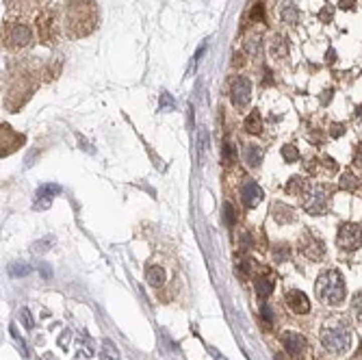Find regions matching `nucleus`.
Here are the masks:
<instances>
[{
  "instance_id": "nucleus-21",
  "label": "nucleus",
  "mask_w": 362,
  "mask_h": 360,
  "mask_svg": "<svg viewBox=\"0 0 362 360\" xmlns=\"http://www.w3.org/2000/svg\"><path fill=\"white\" fill-rule=\"evenodd\" d=\"M245 130L252 135H258L263 130V117H261V111H252V113L245 117Z\"/></svg>"
},
{
  "instance_id": "nucleus-41",
  "label": "nucleus",
  "mask_w": 362,
  "mask_h": 360,
  "mask_svg": "<svg viewBox=\"0 0 362 360\" xmlns=\"http://www.w3.org/2000/svg\"><path fill=\"white\" fill-rule=\"evenodd\" d=\"M330 94H332V92H325V96L321 98V102H323V105H327V100H330Z\"/></svg>"
},
{
  "instance_id": "nucleus-2",
  "label": "nucleus",
  "mask_w": 362,
  "mask_h": 360,
  "mask_svg": "<svg viewBox=\"0 0 362 360\" xmlns=\"http://www.w3.org/2000/svg\"><path fill=\"white\" fill-rule=\"evenodd\" d=\"M67 26L74 37H85L95 29L93 0H67Z\"/></svg>"
},
{
  "instance_id": "nucleus-29",
  "label": "nucleus",
  "mask_w": 362,
  "mask_h": 360,
  "mask_svg": "<svg viewBox=\"0 0 362 360\" xmlns=\"http://www.w3.org/2000/svg\"><path fill=\"white\" fill-rule=\"evenodd\" d=\"M159 107H161V111H174V109H176V102H174V98H172V96H169L167 92H161Z\"/></svg>"
},
{
  "instance_id": "nucleus-1",
  "label": "nucleus",
  "mask_w": 362,
  "mask_h": 360,
  "mask_svg": "<svg viewBox=\"0 0 362 360\" xmlns=\"http://www.w3.org/2000/svg\"><path fill=\"white\" fill-rule=\"evenodd\" d=\"M321 345L332 354H345L351 345V325L345 317H327L321 325Z\"/></svg>"
},
{
  "instance_id": "nucleus-39",
  "label": "nucleus",
  "mask_w": 362,
  "mask_h": 360,
  "mask_svg": "<svg viewBox=\"0 0 362 360\" xmlns=\"http://www.w3.org/2000/svg\"><path fill=\"white\" fill-rule=\"evenodd\" d=\"M210 356H213L215 360H226V358H223V356L219 354V351H217V349H213V347H210Z\"/></svg>"
},
{
  "instance_id": "nucleus-22",
  "label": "nucleus",
  "mask_w": 362,
  "mask_h": 360,
  "mask_svg": "<svg viewBox=\"0 0 362 360\" xmlns=\"http://www.w3.org/2000/svg\"><path fill=\"white\" fill-rule=\"evenodd\" d=\"M358 185H360V183H358V178L353 176L351 171H345V174L340 176V185H338V187H340L343 191H356V189H358Z\"/></svg>"
},
{
  "instance_id": "nucleus-42",
  "label": "nucleus",
  "mask_w": 362,
  "mask_h": 360,
  "mask_svg": "<svg viewBox=\"0 0 362 360\" xmlns=\"http://www.w3.org/2000/svg\"><path fill=\"white\" fill-rule=\"evenodd\" d=\"M356 356H358V358H362V343H360V349L356 351Z\"/></svg>"
},
{
  "instance_id": "nucleus-38",
  "label": "nucleus",
  "mask_w": 362,
  "mask_h": 360,
  "mask_svg": "<svg viewBox=\"0 0 362 360\" xmlns=\"http://www.w3.org/2000/svg\"><path fill=\"white\" fill-rule=\"evenodd\" d=\"M330 11H332V9H330V7H327V9H323V11L319 13V18L323 20V22H330Z\"/></svg>"
},
{
  "instance_id": "nucleus-28",
  "label": "nucleus",
  "mask_w": 362,
  "mask_h": 360,
  "mask_svg": "<svg viewBox=\"0 0 362 360\" xmlns=\"http://www.w3.org/2000/svg\"><path fill=\"white\" fill-rule=\"evenodd\" d=\"M234 158H236V148H234V143H232V141H226V143H223V161H226V163H234Z\"/></svg>"
},
{
  "instance_id": "nucleus-34",
  "label": "nucleus",
  "mask_w": 362,
  "mask_h": 360,
  "mask_svg": "<svg viewBox=\"0 0 362 360\" xmlns=\"http://www.w3.org/2000/svg\"><path fill=\"white\" fill-rule=\"evenodd\" d=\"M330 135L332 137H343L345 135V126H343V124H332V126H330Z\"/></svg>"
},
{
  "instance_id": "nucleus-37",
  "label": "nucleus",
  "mask_w": 362,
  "mask_h": 360,
  "mask_svg": "<svg viewBox=\"0 0 362 360\" xmlns=\"http://www.w3.org/2000/svg\"><path fill=\"white\" fill-rule=\"evenodd\" d=\"M338 7H340V9H345V11H349V9L356 7V0H340Z\"/></svg>"
},
{
  "instance_id": "nucleus-26",
  "label": "nucleus",
  "mask_w": 362,
  "mask_h": 360,
  "mask_svg": "<svg viewBox=\"0 0 362 360\" xmlns=\"http://www.w3.org/2000/svg\"><path fill=\"white\" fill-rule=\"evenodd\" d=\"M282 158L286 163H295L299 158V150L295 145H282Z\"/></svg>"
},
{
  "instance_id": "nucleus-33",
  "label": "nucleus",
  "mask_w": 362,
  "mask_h": 360,
  "mask_svg": "<svg viewBox=\"0 0 362 360\" xmlns=\"http://www.w3.org/2000/svg\"><path fill=\"white\" fill-rule=\"evenodd\" d=\"M353 165H356L358 171H362V145H356V152H353Z\"/></svg>"
},
{
  "instance_id": "nucleus-14",
  "label": "nucleus",
  "mask_w": 362,
  "mask_h": 360,
  "mask_svg": "<svg viewBox=\"0 0 362 360\" xmlns=\"http://www.w3.org/2000/svg\"><path fill=\"white\" fill-rule=\"evenodd\" d=\"M18 143H24V135L13 133L11 126L3 124V156H5V154H11V152L18 148Z\"/></svg>"
},
{
  "instance_id": "nucleus-31",
  "label": "nucleus",
  "mask_w": 362,
  "mask_h": 360,
  "mask_svg": "<svg viewBox=\"0 0 362 360\" xmlns=\"http://www.w3.org/2000/svg\"><path fill=\"white\" fill-rule=\"evenodd\" d=\"M245 46H248V52L250 54H261V48H263V41H261V37H252L250 41H245Z\"/></svg>"
},
{
  "instance_id": "nucleus-18",
  "label": "nucleus",
  "mask_w": 362,
  "mask_h": 360,
  "mask_svg": "<svg viewBox=\"0 0 362 360\" xmlns=\"http://www.w3.org/2000/svg\"><path fill=\"white\" fill-rule=\"evenodd\" d=\"M254 289H256V295L261 297V300H267L273 291V282L267 278V276H256L254 280Z\"/></svg>"
},
{
  "instance_id": "nucleus-5",
  "label": "nucleus",
  "mask_w": 362,
  "mask_h": 360,
  "mask_svg": "<svg viewBox=\"0 0 362 360\" xmlns=\"http://www.w3.org/2000/svg\"><path fill=\"white\" fill-rule=\"evenodd\" d=\"M336 243H338L340 250H345V252L358 250L362 245V224H356V221H347V224H343L338 228Z\"/></svg>"
},
{
  "instance_id": "nucleus-24",
  "label": "nucleus",
  "mask_w": 362,
  "mask_h": 360,
  "mask_svg": "<svg viewBox=\"0 0 362 360\" xmlns=\"http://www.w3.org/2000/svg\"><path fill=\"white\" fill-rule=\"evenodd\" d=\"M9 274L13 278H22V276H29L31 274V267L26 265V262H16V265L9 267Z\"/></svg>"
},
{
  "instance_id": "nucleus-15",
  "label": "nucleus",
  "mask_w": 362,
  "mask_h": 360,
  "mask_svg": "<svg viewBox=\"0 0 362 360\" xmlns=\"http://www.w3.org/2000/svg\"><path fill=\"white\" fill-rule=\"evenodd\" d=\"M280 18L284 20L286 24H299V7L295 5V0H284L280 5Z\"/></svg>"
},
{
  "instance_id": "nucleus-12",
  "label": "nucleus",
  "mask_w": 362,
  "mask_h": 360,
  "mask_svg": "<svg viewBox=\"0 0 362 360\" xmlns=\"http://www.w3.org/2000/svg\"><path fill=\"white\" fill-rule=\"evenodd\" d=\"M286 304H289V308L295 315L310 313V302H308V295H306L304 291H297V289L289 291V293H286Z\"/></svg>"
},
{
  "instance_id": "nucleus-16",
  "label": "nucleus",
  "mask_w": 362,
  "mask_h": 360,
  "mask_svg": "<svg viewBox=\"0 0 362 360\" xmlns=\"http://www.w3.org/2000/svg\"><path fill=\"white\" fill-rule=\"evenodd\" d=\"M271 215H273V219H276L278 224H293V221H295L293 209H291V206H286V204H282V202H276L271 206Z\"/></svg>"
},
{
  "instance_id": "nucleus-30",
  "label": "nucleus",
  "mask_w": 362,
  "mask_h": 360,
  "mask_svg": "<svg viewBox=\"0 0 362 360\" xmlns=\"http://www.w3.org/2000/svg\"><path fill=\"white\" fill-rule=\"evenodd\" d=\"M223 219H226V226H234V221H236V215H234V206H232L230 202L223 204Z\"/></svg>"
},
{
  "instance_id": "nucleus-13",
  "label": "nucleus",
  "mask_w": 362,
  "mask_h": 360,
  "mask_svg": "<svg viewBox=\"0 0 362 360\" xmlns=\"http://www.w3.org/2000/svg\"><path fill=\"white\" fill-rule=\"evenodd\" d=\"M37 31H39V37H42L44 41H48V44L54 39V35H57V26H54L52 11H46V13H42V16L37 18Z\"/></svg>"
},
{
  "instance_id": "nucleus-3",
  "label": "nucleus",
  "mask_w": 362,
  "mask_h": 360,
  "mask_svg": "<svg viewBox=\"0 0 362 360\" xmlns=\"http://www.w3.org/2000/svg\"><path fill=\"white\" fill-rule=\"evenodd\" d=\"M315 293L317 297L327 306H340L347 297V289H345V280L340 272L336 269H327L317 278L315 285Z\"/></svg>"
},
{
  "instance_id": "nucleus-7",
  "label": "nucleus",
  "mask_w": 362,
  "mask_h": 360,
  "mask_svg": "<svg viewBox=\"0 0 362 360\" xmlns=\"http://www.w3.org/2000/svg\"><path fill=\"white\" fill-rule=\"evenodd\" d=\"M230 98L236 109H245L252 98V82L245 76H236L230 85Z\"/></svg>"
},
{
  "instance_id": "nucleus-23",
  "label": "nucleus",
  "mask_w": 362,
  "mask_h": 360,
  "mask_svg": "<svg viewBox=\"0 0 362 360\" xmlns=\"http://www.w3.org/2000/svg\"><path fill=\"white\" fill-rule=\"evenodd\" d=\"M351 313L356 317V321L362 323V291L353 293V297H351Z\"/></svg>"
},
{
  "instance_id": "nucleus-32",
  "label": "nucleus",
  "mask_w": 362,
  "mask_h": 360,
  "mask_svg": "<svg viewBox=\"0 0 362 360\" xmlns=\"http://www.w3.org/2000/svg\"><path fill=\"white\" fill-rule=\"evenodd\" d=\"M289 254H291V252H289V245H284V243L273 247V256H276V260H286V258H289Z\"/></svg>"
},
{
  "instance_id": "nucleus-11",
  "label": "nucleus",
  "mask_w": 362,
  "mask_h": 360,
  "mask_svg": "<svg viewBox=\"0 0 362 360\" xmlns=\"http://www.w3.org/2000/svg\"><path fill=\"white\" fill-rule=\"evenodd\" d=\"M241 198H243V204L248 209H254V206L261 204V200L265 198V191L261 185H256L254 180H248L243 187H241Z\"/></svg>"
},
{
  "instance_id": "nucleus-10",
  "label": "nucleus",
  "mask_w": 362,
  "mask_h": 360,
  "mask_svg": "<svg viewBox=\"0 0 362 360\" xmlns=\"http://www.w3.org/2000/svg\"><path fill=\"white\" fill-rule=\"evenodd\" d=\"M59 193H61V187H59L57 183L42 185V187L37 189V193H35V209H39V211L48 209V206L52 204V200L57 198Z\"/></svg>"
},
{
  "instance_id": "nucleus-8",
  "label": "nucleus",
  "mask_w": 362,
  "mask_h": 360,
  "mask_svg": "<svg viewBox=\"0 0 362 360\" xmlns=\"http://www.w3.org/2000/svg\"><path fill=\"white\" fill-rule=\"evenodd\" d=\"M299 250H302V254L306 256V258H310V260H321L325 256V245L321 243L317 237H312V234H306V237L302 239Z\"/></svg>"
},
{
  "instance_id": "nucleus-36",
  "label": "nucleus",
  "mask_w": 362,
  "mask_h": 360,
  "mask_svg": "<svg viewBox=\"0 0 362 360\" xmlns=\"http://www.w3.org/2000/svg\"><path fill=\"white\" fill-rule=\"evenodd\" d=\"M22 319H24V325H26L29 330L33 328V325H35V323H33V317H31V313H29V308H22Z\"/></svg>"
},
{
  "instance_id": "nucleus-17",
  "label": "nucleus",
  "mask_w": 362,
  "mask_h": 360,
  "mask_svg": "<svg viewBox=\"0 0 362 360\" xmlns=\"http://www.w3.org/2000/svg\"><path fill=\"white\" fill-rule=\"evenodd\" d=\"M243 161L250 165V167H258L263 161V148L256 143H248L243 148Z\"/></svg>"
},
{
  "instance_id": "nucleus-25",
  "label": "nucleus",
  "mask_w": 362,
  "mask_h": 360,
  "mask_svg": "<svg viewBox=\"0 0 362 360\" xmlns=\"http://www.w3.org/2000/svg\"><path fill=\"white\" fill-rule=\"evenodd\" d=\"M54 241H57V239H54L52 234H50V237H46V239H42V241H37V243L33 245V252H37V254L48 252V250H50V247L54 245Z\"/></svg>"
},
{
  "instance_id": "nucleus-27",
  "label": "nucleus",
  "mask_w": 362,
  "mask_h": 360,
  "mask_svg": "<svg viewBox=\"0 0 362 360\" xmlns=\"http://www.w3.org/2000/svg\"><path fill=\"white\" fill-rule=\"evenodd\" d=\"M250 20L252 22H263L265 24V20H267V13H265V5H254V9H252L250 13Z\"/></svg>"
},
{
  "instance_id": "nucleus-9",
  "label": "nucleus",
  "mask_w": 362,
  "mask_h": 360,
  "mask_svg": "<svg viewBox=\"0 0 362 360\" xmlns=\"http://www.w3.org/2000/svg\"><path fill=\"white\" fill-rule=\"evenodd\" d=\"M284 349L286 354H291L293 358H304V354L308 351V345H306V338L297 332H286L284 334Z\"/></svg>"
},
{
  "instance_id": "nucleus-6",
  "label": "nucleus",
  "mask_w": 362,
  "mask_h": 360,
  "mask_svg": "<svg viewBox=\"0 0 362 360\" xmlns=\"http://www.w3.org/2000/svg\"><path fill=\"white\" fill-rule=\"evenodd\" d=\"M31 29L26 24H7L3 31V41L7 48H26L31 44Z\"/></svg>"
},
{
  "instance_id": "nucleus-4",
  "label": "nucleus",
  "mask_w": 362,
  "mask_h": 360,
  "mask_svg": "<svg viewBox=\"0 0 362 360\" xmlns=\"http://www.w3.org/2000/svg\"><path fill=\"white\" fill-rule=\"evenodd\" d=\"M302 206L310 215H321L327 209V200H330V187L321 183H308L302 196Z\"/></svg>"
},
{
  "instance_id": "nucleus-19",
  "label": "nucleus",
  "mask_w": 362,
  "mask_h": 360,
  "mask_svg": "<svg viewBox=\"0 0 362 360\" xmlns=\"http://www.w3.org/2000/svg\"><path fill=\"white\" fill-rule=\"evenodd\" d=\"M269 54L273 59H284L286 54H289V46H286V39L284 37H280L276 35L271 41V46H269Z\"/></svg>"
},
{
  "instance_id": "nucleus-20",
  "label": "nucleus",
  "mask_w": 362,
  "mask_h": 360,
  "mask_svg": "<svg viewBox=\"0 0 362 360\" xmlns=\"http://www.w3.org/2000/svg\"><path fill=\"white\" fill-rule=\"evenodd\" d=\"M146 278H148L150 287H161L163 282H165V272H163L161 265H150L146 272Z\"/></svg>"
},
{
  "instance_id": "nucleus-40",
  "label": "nucleus",
  "mask_w": 362,
  "mask_h": 360,
  "mask_svg": "<svg viewBox=\"0 0 362 360\" xmlns=\"http://www.w3.org/2000/svg\"><path fill=\"white\" fill-rule=\"evenodd\" d=\"M42 272H44V276H46V278H50V276H52V272H50V269H48V265H44V267H42Z\"/></svg>"
},
{
  "instance_id": "nucleus-35",
  "label": "nucleus",
  "mask_w": 362,
  "mask_h": 360,
  "mask_svg": "<svg viewBox=\"0 0 362 360\" xmlns=\"http://www.w3.org/2000/svg\"><path fill=\"white\" fill-rule=\"evenodd\" d=\"M263 319L267 321L269 325L273 323V313H271V306H269V304H265V306H263Z\"/></svg>"
}]
</instances>
